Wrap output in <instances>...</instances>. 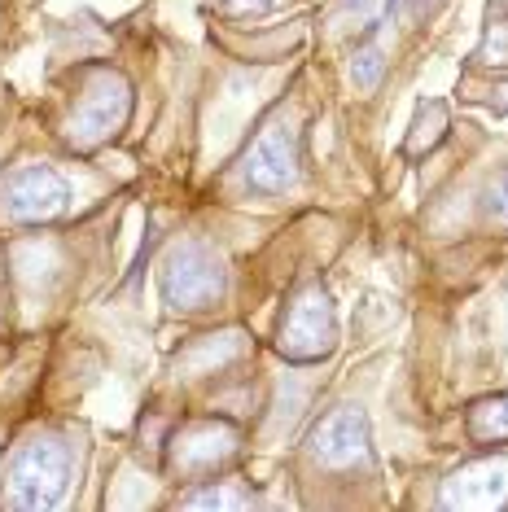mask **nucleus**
<instances>
[{"label":"nucleus","instance_id":"nucleus-14","mask_svg":"<svg viewBox=\"0 0 508 512\" xmlns=\"http://www.w3.org/2000/svg\"><path fill=\"white\" fill-rule=\"evenodd\" d=\"M184 504H189V508H241V504H254V499H250V495H233V491H224V486H215V491L184 495Z\"/></svg>","mask_w":508,"mask_h":512},{"label":"nucleus","instance_id":"nucleus-2","mask_svg":"<svg viewBox=\"0 0 508 512\" xmlns=\"http://www.w3.org/2000/svg\"><path fill=\"white\" fill-rule=\"evenodd\" d=\"M127 114H132V88L119 71L101 66V71L84 75V88H79L75 106L66 114L62 136L71 149H97L127 123Z\"/></svg>","mask_w":508,"mask_h":512},{"label":"nucleus","instance_id":"nucleus-3","mask_svg":"<svg viewBox=\"0 0 508 512\" xmlns=\"http://www.w3.org/2000/svg\"><path fill=\"white\" fill-rule=\"evenodd\" d=\"M338 342V316H333V298L320 281H307L294 289L290 307L281 316L276 329V346L285 359L294 364H311V359H325Z\"/></svg>","mask_w":508,"mask_h":512},{"label":"nucleus","instance_id":"nucleus-12","mask_svg":"<svg viewBox=\"0 0 508 512\" xmlns=\"http://www.w3.org/2000/svg\"><path fill=\"white\" fill-rule=\"evenodd\" d=\"M381 71H386V44H381V40H368L364 49L355 53L351 75H355V84H360V88H377Z\"/></svg>","mask_w":508,"mask_h":512},{"label":"nucleus","instance_id":"nucleus-16","mask_svg":"<svg viewBox=\"0 0 508 512\" xmlns=\"http://www.w3.org/2000/svg\"><path fill=\"white\" fill-rule=\"evenodd\" d=\"M211 5L224 9V14H268L281 0H211Z\"/></svg>","mask_w":508,"mask_h":512},{"label":"nucleus","instance_id":"nucleus-5","mask_svg":"<svg viewBox=\"0 0 508 512\" xmlns=\"http://www.w3.org/2000/svg\"><path fill=\"white\" fill-rule=\"evenodd\" d=\"M241 180L254 193H290L298 184V132L285 114H276L254 132L250 149L241 154Z\"/></svg>","mask_w":508,"mask_h":512},{"label":"nucleus","instance_id":"nucleus-15","mask_svg":"<svg viewBox=\"0 0 508 512\" xmlns=\"http://www.w3.org/2000/svg\"><path fill=\"white\" fill-rule=\"evenodd\" d=\"M482 202H487V215L495 219V224H508V171H500V180L491 184Z\"/></svg>","mask_w":508,"mask_h":512},{"label":"nucleus","instance_id":"nucleus-7","mask_svg":"<svg viewBox=\"0 0 508 512\" xmlns=\"http://www.w3.org/2000/svg\"><path fill=\"white\" fill-rule=\"evenodd\" d=\"M311 456H316L325 469H355V464L368 460V421L355 407H338L325 421L311 429Z\"/></svg>","mask_w":508,"mask_h":512},{"label":"nucleus","instance_id":"nucleus-6","mask_svg":"<svg viewBox=\"0 0 508 512\" xmlns=\"http://www.w3.org/2000/svg\"><path fill=\"white\" fill-rule=\"evenodd\" d=\"M71 202V189L57 176L53 167H14L5 180H0V219L9 224H44V219H57Z\"/></svg>","mask_w":508,"mask_h":512},{"label":"nucleus","instance_id":"nucleus-1","mask_svg":"<svg viewBox=\"0 0 508 512\" xmlns=\"http://www.w3.org/2000/svg\"><path fill=\"white\" fill-rule=\"evenodd\" d=\"M66 482H71L66 442L53 434H31L0 460V508H57L66 495Z\"/></svg>","mask_w":508,"mask_h":512},{"label":"nucleus","instance_id":"nucleus-10","mask_svg":"<svg viewBox=\"0 0 508 512\" xmlns=\"http://www.w3.org/2000/svg\"><path fill=\"white\" fill-rule=\"evenodd\" d=\"M443 127H447V106L443 101H425L417 110V123H412V136H408V158H421L425 149H434L443 141Z\"/></svg>","mask_w":508,"mask_h":512},{"label":"nucleus","instance_id":"nucleus-4","mask_svg":"<svg viewBox=\"0 0 508 512\" xmlns=\"http://www.w3.org/2000/svg\"><path fill=\"white\" fill-rule=\"evenodd\" d=\"M224 298V263L202 241H184L163 263V302L171 311H206Z\"/></svg>","mask_w":508,"mask_h":512},{"label":"nucleus","instance_id":"nucleus-13","mask_svg":"<svg viewBox=\"0 0 508 512\" xmlns=\"http://www.w3.org/2000/svg\"><path fill=\"white\" fill-rule=\"evenodd\" d=\"M473 62L478 66H508V27H491L487 40H482V49L473 53Z\"/></svg>","mask_w":508,"mask_h":512},{"label":"nucleus","instance_id":"nucleus-11","mask_svg":"<svg viewBox=\"0 0 508 512\" xmlns=\"http://www.w3.org/2000/svg\"><path fill=\"white\" fill-rule=\"evenodd\" d=\"M469 438L473 442H508V394L487 399L469 412Z\"/></svg>","mask_w":508,"mask_h":512},{"label":"nucleus","instance_id":"nucleus-9","mask_svg":"<svg viewBox=\"0 0 508 512\" xmlns=\"http://www.w3.org/2000/svg\"><path fill=\"white\" fill-rule=\"evenodd\" d=\"M443 508H508V460H473L443 482Z\"/></svg>","mask_w":508,"mask_h":512},{"label":"nucleus","instance_id":"nucleus-8","mask_svg":"<svg viewBox=\"0 0 508 512\" xmlns=\"http://www.w3.org/2000/svg\"><path fill=\"white\" fill-rule=\"evenodd\" d=\"M237 456V429L224 421H198L189 429H180L171 442V464L193 477V473H215Z\"/></svg>","mask_w":508,"mask_h":512},{"label":"nucleus","instance_id":"nucleus-17","mask_svg":"<svg viewBox=\"0 0 508 512\" xmlns=\"http://www.w3.org/2000/svg\"><path fill=\"white\" fill-rule=\"evenodd\" d=\"M487 9H491V14H508V0H491Z\"/></svg>","mask_w":508,"mask_h":512}]
</instances>
